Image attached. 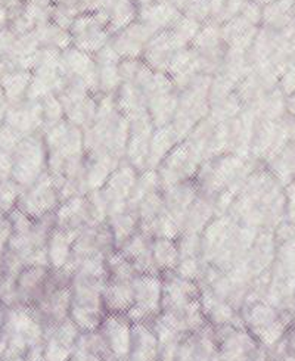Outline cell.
I'll return each mask as SVG.
<instances>
[{"label": "cell", "mask_w": 295, "mask_h": 361, "mask_svg": "<svg viewBox=\"0 0 295 361\" xmlns=\"http://www.w3.org/2000/svg\"><path fill=\"white\" fill-rule=\"evenodd\" d=\"M32 73L31 71H12L9 74H5L0 78V86L5 93L8 106L20 105L24 101H27V92L31 85Z\"/></svg>", "instance_id": "12"}, {"label": "cell", "mask_w": 295, "mask_h": 361, "mask_svg": "<svg viewBox=\"0 0 295 361\" xmlns=\"http://www.w3.org/2000/svg\"><path fill=\"white\" fill-rule=\"evenodd\" d=\"M44 173H47V152L42 133L23 137L13 152L11 180L24 190Z\"/></svg>", "instance_id": "2"}, {"label": "cell", "mask_w": 295, "mask_h": 361, "mask_svg": "<svg viewBox=\"0 0 295 361\" xmlns=\"http://www.w3.org/2000/svg\"><path fill=\"white\" fill-rule=\"evenodd\" d=\"M78 327L68 319L55 329L46 332L42 361H70L80 338Z\"/></svg>", "instance_id": "7"}, {"label": "cell", "mask_w": 295, "mask_h": 361, "mask_svg": "<svg viewBox=\"0 0 295 361\" xmlns=\"http://www.w3.org/2000/svg\"><path fill=\"white\" fill-rule=\"evenodd\" d=\"M80 233L54 227L47 239V262L52 270H68L73 246Z\"/></svg>", "instance_id": "10"}, {"label": "cell", "mask_w": 295, "mask_h": 361, "mask_svg": "<svg viewBox=\"0 0 295 361\" xmlns=\"http://www.w3.org/2000/svg\"><path fill=\"white\" fill-rule=\"evenodd\" d=\"M11 236H12V224L8 217H2L0 219V269H2V264L8 252Z\"/></svg>", "instance_id": "16"}, {"label": "cell", "mask_w": 295, "mask_h": 361, "mask_svg": "<svg viewBox=\"0 0 295 361\" xmlns=\"http://www.w3.org/2000/svg\"><path fill=\"white\" fill-rule=\"evenodd\" d=\"M51 277L52 269L49 266H30L23 269L16 276L20 305L36 308L44 297Z\"/></svg>", "instance_id": "6"}, {"label": "cell", "mask_w": 295, "mask_h": 361, "mask_svg": "<svg viewBox=\"0 0 295 361\" xmlns=\"http://www.w3.org/2000/svg\"><path fill=\"white\" fill-rule=\"evenodd\" d=\"M133 282L135 281H116L107 279V283L102 290V302L107 314H121L127 313L133 307Z\"/></svg>", "instance_id": "11"}, {"label": "cell", "mask_w": 295, "mask_h": 361, "mask_svg": "<svg viewBox=\"0 0 295 361\" xmlns=\"http://www.w3.org/2000/svg\"><path fill=\"white\" fill-rule=\"evenodd\" d=\"M217 350L216 334L208 326L188 334L179 343L174 361H211Z\"/></svg>", "instance_id": "8"}, {"label": "cell", "mask_w": 295, "mask_h": 361, "mask_svg": "<svg viewBox=\"0 0 295 361\" xmlns=\"http://www.w3.org/2000/svg\"><path fill=\"white\" fill-rule=\"evenodd\" d=\"M70 361H108V360H105L101 354H97L95 350H92L80 334L76 351H74L73 357L70 358Z\"/></svg>", "instance_id": "15"}, {"label": "cell", "mask_w": 295, "mask_h": 361, "mask_svg": "<svg viewBox=\"0 0 295 361\" xmlns=\"http://www.w3.org/2000/svg\"><path fill=\"white\" fill-rule=\"evenodd\" d=\"M152 258L159 274L176 271L180 262V251L176 240L170 238H154Z\"/></svg>", "instance_id": "13"}, {"label": "cell", "mask_w": 295, "mask_h": 361, "mask_svg": "<svg viewBox=\"0 0 295 361\" xmlns=\"http://www.w3.org/2000/svg\"><path fill=\"white\" fill-rule=\"evenodd\" d=\"M5 320H6V307L4 304H0V332L4 329Z\"/></svg>", "instance_id": "21"}, {"label": "cell", "mask_w": 295, "mask_h": 361, "mask_svg": "<svg viewBox=\"0 0 295 361\" xmlns=\"http://www.w3.org/2000/svg\"><path fill=\"white\" fill-rule=\"evenodd\" d=\"M279 89L284 92L285 96L295 93V62H292L281 75Z\"/></svg>", "instance_id": "17"}, {"label": "cell", "mask_w": 295, "mask_h": 361, "mask_svg": "<svg viewBox=\"0 0 295 361\" xmlns=\"http://www.w3.org/2000/svg\"><path fill=\"white\" fill-rule=\"evenodd\" d=\"M135 302L127 317L133 323H151L161 314L162 279L159 274H138L133 282Z\"/></svg>", "instance_id": "3"}, {"label": "cell", "mask_w": 295, "mask_h": 361, "mask_svg": "<svg viewBox=\"0 0 295 361\" xmlns=\"http://www.w3.org/2000/svg\"><path fill=\"white\" fill-rule=\"evenodd\" d=\"M51 2L55 5H62V4H67L68 0H51Z\"/></svg>", "instance_id": "22"}, {"label": "cell", "mask_w": 295, "mask_h": 361, "mask_svg": "<svg viewBox=\"0 0 295 361\" xmlns=\"http://www.w3.org/2000/svg\"><path fill=\"white\" fill-rule=\"evenodd\" d=\"M61 202L59 189L54 177L47 171L35 185L21 190L16 208L23 211L30 219L39 220L49 214H54Z\"/></svg>", "instance_id": "4"}, {"label": "cell", "mask_w": 295, "mask_h": 361, "mask_svg": "<svg viewBox=\"0 0 295 361\" xmlns=\"http://www.w3.org/2000/svg\"><path fill=\"white\" fill-rule=\"evenodd\" d=\"M126 361H159V339L151 323H133L132 347Z\"/></svg>", "instance_id": "9"}, {"label": "cell", "mask_w": 295, "mask_h": 361, "mask_svg": "<svg viewBox=\"0 0 295 361\" xmlns=\"http://www.w3.org/2000/svg\"><path fill=\"white\" fill-rule=\"evenodd\" d=\"M5 2L6 0H0V6H5Z\"/></svg>", "instance_id": "23"}, {"label": "cell", "mask_w": 295, "mask_h": 361, "mask_svg": "<svg viewBox=\"0 0 295 361\" xmlns=\"http://www.w3.org/2000/svg\"><path fill=\"white\" fill-rule=\"evenodd\" d=\"M0 361H32L30 357L23 354H5Z\"/></svg>", "instance_id": "19"}, {"label": "cell", "mask_w": 295, "mask_h": 361, "mask_svg": "<svg viewBox=\"0 0 295 361\" xmlns=\"http://www.w3.org/2000/svg\"><path fill=\"white\" fill-rule=\"evenodd\" d=\"M0 335L6 342V354H23L32 361H42L46 331L35 308L24 305L6 308V320Z\"/></svg>", "instance_id": "1"}, {"label": "cell", "mask_w": 295, "mask_h": 361, "mask_svg": "<svg viewBox=\"0 0 295 361\" xmlns=\"http://www.w3.org/2000/svg\"><path fill=\"white\" fill-rule=\"evenodd\" d=\"M9 27V12L6 6H0V31H4Z\"/></svg>", "instance_id": "18"}, {"label": "cell", "mask_w": 295, "mask_h": 361, "mask_svg": "<svg viewBox=\"0 0 295 361\" xmlns=\"http://www.w3.org/2000/svg\"><path fill=\"white\" fill-rule=\"evenodd\" d=\"M287 111L291 114L292 117H295V93L288 96V99H287Z\"/></svg>", "instance_id": "20"}, {"label": "cell", "mask_w": 295, "mask_h": 361, "mask_svg": "<svg viewBox=\"0 0 295 361\" xmlns=\"http://www.w3.org/2000/svg\"><path fill=\"white\" fill-rule=\"evenodd\" d=\"M133 322L127 316L107 314L96 332L100 335L102 355L108 361H126L132 347Z\"/></svg>", "instance_id": "5"}, {"label": "cell", "mask_w": 295, "mask_h": 361, "mask_svg": "<svg viewBox=\"0 0 295 361\" xmlns=\"http://www.w3.org/2000/svg\"><path fill=\"white\" fill-rule=\"evenodd\" d=\"M21 188L12 180L0 183V219L8 217L9 212L16 208Z\"/></svg>", "instance_id": "14"}]
</instances>
